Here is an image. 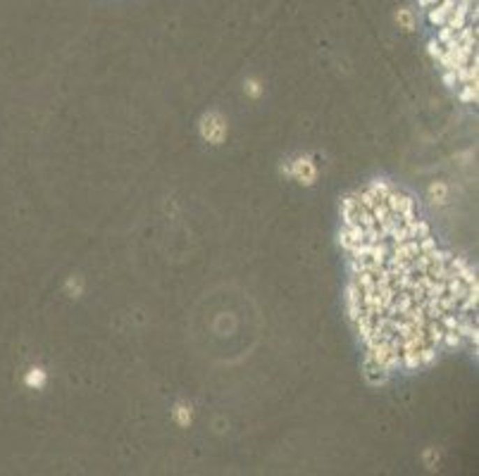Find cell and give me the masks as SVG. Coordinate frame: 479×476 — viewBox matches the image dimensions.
Listing matches in <instances>:
<instances>
[{"mask_svg": "<svg viewBox=\"0 0 479 476\" xmlns=\"http://www.w3.org/2000/svg\"><path fill=\"white\" fill-rule=\"evenodd\" d=\"M198 131H200V138H203L205 143H210V146H222L224 138H227L229 124L219 112H207L200 117Z\"/></svg>", "mask_w": 479, "mask_h": 476, "instance_id": "obj_1", "label": "cell"}, {"mask_svg": "<svg viewBox=\"0 0 479 476\" xmlns=\"http://www.w3.org/2000/svg\"><path fill=\"white\" fill-rule=\"evenodd\" d=\"M288 172H291V177L303 186H313L317 181V167L310 158L293 160L291 165H288Z\"/></svg>", "mask_w": 479, "mask_h": 476, "instance_id": "obj_2", "label": "cell"}, {"mask_svg": "<svg viewBox=\"0 0 479 476\" xmlns=\"http://www.w3.org/2000/svg\"><path fill=\"white\" fill-rule=\"evenodd\" d=\"M172 419H175L182 429H189L193 424V410L189 403H177L172 410Z\"/></svg>", "mask_w": 479, "mask_h": 476, "instance_id": "obj_3", "label": "cell"}, {"mask_svg": "<svg viewBox=\"0 0 479 476\" xmlns=\"http://www.w3.org/2000/svg\"><path fill=\"white\" fill-rule=\"evenodd\" d=\"M45 381H48V374H45V369H41V367H31L29 369V374H27V379H24V384L29 386V388H43L45 386Z\"/></svg>", "mask_w": 479, "mask_h": 476, "instance_id": "obj_4", "label": "cell"}, {"mask_svg": "<svg viewBox=\"0 0 479 476\" xmlns=\"http://www.w3.org/2000/svg\"><path fill=\"white\" fill-rule=\"evenodd\" d=\"M396 22H398V27H401L403 31H413V29H415V13H413V10H408V8H401L396 13Z\"/></svg>", "mask_w": 479, "mask_h": 476, "instance_id": "obj_5", "label": "cell"}, {"mask_svg": "<svg viewBox=\"0 0 479 476\" xmlns=\"http://www.w3.org/2000/svg\"><path fill=\"white\" fill-rule=\"evenodd\" d=\"M429 198L439 202V205H443V202L448 200V188H446V184L443 181H436V184H432L429 186Z\"/></svg>", "mask_w": 479, "mask_h": 476, "instance_id": "obj_6", "label": "cell"}, {"mask_svg": "<svg viewBox=\"0 0 479 476\" xmlns=\"http://www.w3.org/2000/svg\"><path fill=\"white\" fill-rule=\"evenodd\" d=\"M479 91L477 84H460V101L463 103H477Z\"/></svg>", "mask_w": 479, "mask_h": 476, "instance_id": "obj_7", "label": "cell"}, {"mask_svg": "<svg viewBox=\"0 0 479 476\" xmlns=\"http://www.w3.org/2000/svg\"><path fill=\"white\" fill-rule=\"evenodd\" d=\"M370 191H372L374 195H377L379 200H384L386 195L391 193V186L386 184V181H372V184H370Z\"/></svg>", "mask_w": 479, "mask_h": 476, "instance_id": "obj_8", "label": "cell"}, {"mask_svg": "<svg viewBox=\"0 0 479 476\" xmlns=\"http://www.w3.org/2000/svg\"><path fill=\"white\" fill-rule=\"evenodd\" d=\"M67 291H69V295H72V298H79V295H82V291H84L82 278H79V276L69 278V281H67Z\"/></svg>", "mask_w": 479, "mask_h": 476, "instance_id": "obj_9", "label": "cell"}, {"mask_svg": "<svg viewBox=\"0 0 479 476\" xmlns=\"http://www.w3.org/2000/svg\"><path fill=\"white\" fill-rule=\"evenodd\" d=\"M246 93H248L251 98H260V96H263L260 81H258V79H248V81H246Z\"/></svg>", "mask_w": 479, "mask_h": 476, "instance_id": "obj_10", "label": "cell"}, {"mask_svg": "<svg viewBox=\"0 0 479 476\" xmlns=\"http://www.w3.org/2000/svg\"><path fill=\"white\" fill-rule=\"evenodd\" d=\"M427 53H429L432 60H436V62H439V57H441V53H443V45L439 43L436 38H432L429 43H427Z\"/></svg>", "mask_w": 479, "mask_h": 476, "instance_id": "obj_11", "label": "cell"}, {"mask_svg": "<svg viewBox=\"0 0 479 476\" xmlns=\"http://www.w3.org/2000/svg\"><path fill=\"white\" fill-rule=\"evenodd\" d=\"M443 84H446L448 89H455V86H458V77H455L453 69H443Z\"/></svg>", "mask_w": 479, "mask_h": 476, "instance_id": "obj_12", "label": "cell"}]
</instances>
